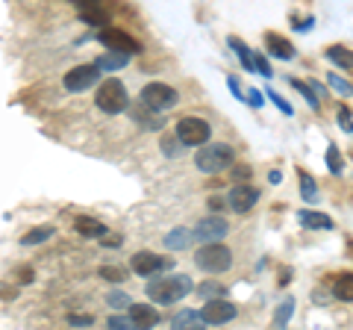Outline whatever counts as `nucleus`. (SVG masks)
<instances>
[{
	"label": "nucleus",
	"instance_id": "nucleus-39",
	"mask_svg": "<svg viewBox=\"0 0 353 330\" xmlns=\"http://www.w3.org/2000/svg\"><path fill=\"white\" fill-rule=\"evenodd\" d=\"M250 95H248V101H250V106L253 109H259L262 106V95H259V89H248Z\"/></svg>",
	"mask_w": 353,
	"mask_h": 330
},
{
	"label": "nucleus",
	"instance_id": "nucleus-33",
	"mask_svg": "<svg viewBox=\"0 0 353 330\" xmlns=\"http://www.w3.org/2000/svg\"><path fill=\"white\" fill-rule=\"evenodd\" d=\"M68 324H74V327H88V324H94V316H80V313H71V316H68Z\"/></svg>",
	"mask_w": 353,
	"mask_h": 330
},
{
	"label": "nucleus",
	"instance_id": "nucleus-32",
	"mask_svg": "<svg viewBox=\"0 0 353 330\" xmlns=\"http://www.w3.org/2000/svg\"><path fill=\"white\" fill-rule=\"evenodd\" d=\"M250 165H236L233 168V183H250Z\"/></svg>",
	"mask_w": 353,
	"mask_h": 330
},
{
	"label": "nucleus",
	"instance_id": "nucleus-37",
	"mask_svg": "<svg viewBox=\"0 0 353 330\" xmlns=\"http://www.w3.org/2000/svg\"><path fill=\"white\" fill-rule=\"evenodd\" d=\"M253 59H256V71H259L262 77H268V80H271V77H274V71H271V65H268V59H265V57H262V53H256V57H253Z\"/></svg>",
	"mask_w": 353,
	"mask_h": 330
},
{
	"label": "nucleus",
	"instance_id": "nucleus-38",
	"mask_svg": "<svg viewBox=\"0 0 353 330\" xmlns=\"http://www.w3.org/2000/svg\"><path fill=\"white\" fill-rule=\"evenodd\" d=\"M268 97H271V104H277V106H280V113H283V115H294V113H292V106L285 104L277 92H268Z\"/></svg>",
	"mask_w": 353,
	"mask_h": 330
},
{
	"label": "nucleus",
	"instance_id": "nucleus-35",
	"mask_svg": "<svg viewBox=\"0 0 353 330\" xmlns=\"http://www.w3.org/2000/svg\"><path fill=\"white\" fill-rule=\"evenodd\" d=\"M336 115H339V127H345V130H347V133H353V121H350V109H347V106H341V109H339V113H336Z\"/></svg>",
	"mask_w": 353,
	"mask_h": 330
},
{
	"label": "nucleus",
	"instance_id": "nucleus-8",
	"mask_svg": "<svg viewBox=\"0 0 353 330\" xmlns=\"http://www.w3.org/2000/svg\"><path fill=\"white\" fill-rule=\"evenodd\" d=\"M171 266H174L171 257H159V254H150V251H139V254L130 257V269L141 274V278H153V274H159Z\"/></svg>",
	"mask_w": 353,
	"mask_h": 330
},
{
	"label": "nucleus",
	"instance_id": "nucleus-21",
	"mask_svg": "<svg viewBox=\"0 0 353 330\" xmlns=\"http://www.w3.org/2000/svg\"><path fill=\"white\" fill-rule=\"evenodd\" d=\"M327 59L330 62H336V65H341L345 71H353V50H347V48H327Z\"/></svg>",
	"mask_w": 353,
	"mask_h": 330
},
{
	"label": "nucleus",
	"instance_id": "nucleus-10",
	"mask_svg": "<svg viewBox=\"0 0 353 330\" xmlns=\"http://www.w3.org/2000/svg\"><path fill=\"white\" fill-rule=\"evenodd\" d=\"M256 201H259V189L250 183H233V189L227 195V204L233 213H248L256 206Z\"/></svg>",
	"mask_w": 353,
	"mask_h": 330
},
{
	"label": "nucleus",
	"instance_id": "nucleus-44",
	"mask_svg": "<svg viewBox=\"0 0 353 330\" xmlns=\"http://www.w3.org/2000/svg\"><path fill=\"white\" fill-rule=\"evenodd\" d=\"M280 283H283V286L289 283V269H283V271H280Z\"/></svg>",
	"mask_w": 353,
	"mask_h": 330
},
{
	"label": "nucleus",
	"instance_id": "nucleus-20",
	"mask_svg": "<svg viewBox=\"0 0 353 330\" xmlns=\"http://www.w3.org/2000/svg\"><path fill=\"white\" fill-rule=\"evenodd\" d=\"M53 233H57V227L53 224H41V227H32L27 236H21V245H41V242H48Z\"/></svg>",
	"mask_w": 353,
	"mask_h": 330
},
{
	"label": "nucleus",
	"instance_id": "nucleus-3",
	"mask_svg": "<svg viewBox=\"0 0 353 330\" xmlns=\"http://www.w3.org/2000/svg\"><path fill=\"white\" fill-rule=\"evenodd\" d=\"M194 266L201 271H209V274H221L233 266V254H230V248L221 245V242H206V245L197 251Z\"/></svg>",
	"mask_w": 353,
	"mask_h": 330
},
{
	"label": "nucleus",
	"instance_id": "nucleus-22",
	"mask_svg": "<svg viewBox=\"0 0 353 330\" xmlns=\"http://www.w3.org/2000/svg\"><path fill=\"white\" fill-rule=\"evenodd\" d=\"M201 324H206V322H203V316H201V313H194V310H183V313H176V316H174V327H180V330L201 327Z\"/></svg>",
	"mask_w": 353,
	"mask_h": 330
},
{
	"label": "nucleus",
	"instance_id": "nucleus-5",
	"mask_svg": "<svg viewBox=\"0 0 353 330\" xmlns=\"http://www.w3.org/2000/svg\"><path fill=\"white\" fill-rule=\"evenodd\" d=\"M97 80H101L97 62L94 65H74V68L62 77V86H65V92L80 95V92H88L92 86H97Z\"/></svg>",
	"mask_w": 353,
	"mask_h": 330
},
{
	"label": "nucleus",
	"instance_id": "nucleus-17",
	"mask_svg": "<svg viewBox=\"0 0 353 330\" xmlns=\"http://www.w3.org/2000/svg\"><path fill=\"white\" fill-rule=\"evenodd\" d=\"M297 222H301L306 230H333V218L324 215V213H312V210H301L297 213Z\"/></svg>",
	"mask_w": 353,
	"mask_h": 330
},
{
	"label": "nucleus",
	"instance_id": "nucleus-7",
	"mask_svg": "<svg viewBox=\"0 0 353 330\" xmlns=\"http://www.w3.org/2000/svg\"><path fill=\"white\" fill-rule=\"evenodd\" d=\"M176 101H180V95H176L171 86L165 83H148L145 89H141V104L153 113H162V109H171Z\"/></svg>",
	"mask_w": 353,
	"mask_h": 330
},
{
	"label": "nucleus",
	"instance_id": "nucleus-42",
	"mask_svg": "<svg viewBox=\"0 0 353 330\" xmlns=\"http://www.w3.org/2000/svg\"><path fill=\"white\" fill-rule=\"evenodd\" d=\"M221 206H224V197H209V210H221Z\"/></svg>",
	"mask_w": 353,
	"mask_h": 330
},
{
	"label": "nucleus",
	"instance_id": "nucleus-1",
	"mask_svg": "<svg viewBox=\"0 0 353 330\" xmlns=\"http://www.w3.org/2000/svg\"><path fill=\"white\" fill-rule=\"evenodd\" d=\"M192 292V280L185 274H171V278H157L145 286V295L153 304H176Z\"/></svg>",
	"mask_w": 353,
	"mask_h": 330
},
{
	"label": "nucleus",
	"instance_id": "nucleus-30",
	"mask_svg": "<svg viewBox=\"0 0 353 330\" xmlns=\"http://www.w3.org/2000/svg\"><path fill=\"white\" fill-rule=\"evenodd\" d=\"M327 165H330V171H333V174H341V157H339V148L336 145L327 148Z\"/></svg>",
	"mask_w": 353,
	"mask_h": 330
},
{
	"label": "nucleus",
	"instance_id": "nucleus-36",
	"mask_svg": "<svg viewBox=\"0 0 353 330\" xmlns=\"http://www.w3.org/2000/svg\"><path fill=\"white\" fill-rule=\"evenodd\" d=\"M101 278L103 280H112V283H121V280H124V271H121V269H101Z\"/></svg>",
	"mask_w": 353,
	"mask_h": 330
},
{
	"label": "nucleus",
	"instance_id": "nucleus-9",
	"mask_svg": "<svg viewBox=\"0 0 353 330\" xmlns=\"http://www.w3.org/2000/svg\"><path fill=\"white\" fill-rule=\"evenodd\" d=\"M101 41H103L106 48H112V50L130 53V57L141 53V45H139V41L132 39L127 30H118V27H103V30H101Z\"/></svg>",
	"mask_w": 353,
	"mask_h": 330
},
{
	"label": "nucleus",
	"instance_id": "nucleus-13",
	"mask_svg": "<svg viewBox=\"0 0 353 330\" xmlns=\"http://www.w3.org/2000/svg\"><path fill=\"white\" fill-rule=\"evenodd\" d=\"M127 316H130V322H132V330H148L153 324H159V313L153 310L150 304H136V301H132L127 307Z\"/></svg>",
	"mask_w": 353,
	"mask_h": 330
},
{
	"label": "nucleus",
	"instance_id": "nucleus-31",
	"mask_svg": "<svg viewBox=\"0 0 353 330\" xmlns=\"http://www.w3.org/2000/svg\"><path fill=\"white\" fill-rule=\"evenodd\" d=\"M197 292H201V298L209 301V298H218V295H224V286H221V283H203Z\"/></svg>",
	"mask_w": 353,
	"mask_h": 330
},
{
	"label": "nucleus",
	"instance_id": "nucleus-27",
	"mask_svg": "<svg viewBox=\"0 0 353 330\" xmlns=\"http://www.w3.org/2000/svg\"><path fill=\"white\" fill-rule=\"evenodd\" d=\"M327 83H330V86H333V89H336V92H339L341 97H350V95H353V83H347V80H341V77H339V74H330V77H327Z\"/></svg>",
	"mask_w": 353,
	"mask_h": 330
},
{
	"label": "nucleus",
	"instance_id": "nucleus-29",
	"mask_svg": "<svg viewBox=\"0 0 353 330\" xmlns=\"http://www.w3.org/2000/svg\"><path fill=\"white\" fill-rule=\"evenodd\" d=\"M183 142H174V136H165L162 139V151L165 153H168V157H180V153H183Z\"/></svg>",
	"mask_w": 353,
	"mask_h": 330
},
{
	"label": "nucleus",
	"instance_id": "nucleus-6",
	"mask_svg": "<svg viewBox=\"0 0 353 330\" xmlns=\"http://www.w3.org/2000/svg\"><path fill=\"white\" fill-rule=\"evenodd\" d=\"M176 139H180L185 148H201L212 139V127H209L203 118H183L180 124H176Z\"/></svg>",
	"mask_w": 353,
	"mask_h": 330
},
{
	"label": "nucleus",
	"instance_id": "nucleus-14",
	"mask_svg": "<svg viewBox=\"0 0 353 330\" xmlns=\"http://www.w3.org/2000/svg\"><path fill=\"white\" fill-rule=\"evenodd\" d=\"M265 50L277 59H292L294 57V45L285 36H280V32H268V36H265Z\"/></svg>",
	"mask_w": 353,
	"mask_h": 330
},
{
	"label": "nucleus",
	"instance_id": "nucleus-34",
	"mask_svg": "<svg viewBox=\"0 0 353 330\" xmlns=\"http://www.w3.org/2000/svg\"><path fill=\"white\" fill-rule=\"evenodd\" d=\"M109 327H112V330H127V327H132V322H130V316H112V318H109V322H106Z\"/></svg>",
	"mask_w": 353,
	"mask_h": 330
},
{
	"label": "nucleus",
	"instance_id": "nucleus-4",
	"mask_svg": "<svg viewBox=\"0 0 353 330\" xmlns=\"http://www.w3.org/2000/svg\"><path fill=\"white\" fill-rule=\"evenodd\" d=\"M94 104L97 109H103L106 115H118L124 113V109L130 106V97H127V89L121 80H106L97 86V95H94Z\"/></svg>",
	"mask_w": 353,
	"mask_h": 330
},
{
	"label": "nucleus",
	"instance_id": "nucleus-12",
	"mask_svg": "<svg viewBox=\"0 0 353 330\" xmlns=\"http://www.w3.org/2000/svg\"><path fill=\"white\" fill-rule=\"evenodd\" d=\"M227 230H230V224L224 222L221 215H206V218H201L197 222V227H194V239L197 242H221L227 236Z\"/></svg>",
	"mask_w": 353,
	"mask_h": 330
},
{
	"label": "nucleus",
	"instance_id": "nucleus-16",
	"mask_svg": "<svg viewBox=\"0 0 353 330\" xmlns=\"http://www.w3.org/2000/svg\"><path fill=\"white\" fill-rule=\"evenodd\" d=\"M127 59H130V53H121V50L106 48L101 57H97V68H101V71H121L127 65Z\"/></svg>",
	"mask_w": 353,
	"mask_h": 330
},
{
	"label": "nucleus",
	"instance_id": "nucleus-40",
	"mask_svg": "<svg viewBox=\"0 0 353 330\" xmlns=\"http://www.w3.org/2000/svg\"><path fill=\"white\" fill-rule=\"evenodd\" d=\"M71 3H77L80 9H92V6H101V0H71Z\"/></svg>",
	"mask_w": 353,
	"mask_h": 330
},
{
	"label": "nucleus",
	"instance_id": "nucleus-19",
	"mask_svg": "<svg viewBox=\"0 0 353 330\" xmlns=\"http://www.w3.org/2000/svg\"><path fill=\"white\" fill-rule=\"evenodd\" d=\"M333 295L339 301H353V274L350 271L333 278Z\"/></svg>",
	"mask_w": 353,
	"mask_h": 330
},
{
	"label": "nucleus",
	"instance_id": "nucleus-43",
	"mask_svg": "<svg viewBox=\"0 0 353 330\" xmlns=\"http://www.w3.org/2000/svg\"><path fill=\"white\" fill-rule=\"evenodd\" d=\"M268 180H271V183H280V180H283V174H280V171H271V174H268Z\"/></svg>",
	"mask_w": 353,
	"mask_h": 330
},
{
	"label": "nucleus",
	"instance_id": "nucleus-26",
	"mask_svg": "<svg viewBox=\"0 0 353 330\" xmlns=\"http://www.w3.org/2000/svg\"><path fill=\"white\" fill-rule=\"evenodd\" d=\"M292 313H294V298H285L283 307L277 310V316H274V327H285V322L292 318Z\"/></svg>",
	"mask_w": 353,
	"mask_h": 330
},
{
	"label": "nucleus",
	"instance_id": "nucleus-15",
	"mask_svg": "<svg viewBox=\"0 0 353 330\" xmlns=\"http://www.w3.org/2000/svg\"><path fill=\"white\" fill-rule=\"evenodd\" d=\"M74 227H77V233H80L83 239H103L106 236V227L92 215H80L74 222Z\"/></svg>",
	"mask_w": 353,
	"mask_h": 330
},
{
	"label": "nucleus",
	"instance_id": "nucleus-18",
	"mask_svg": "<svg viewBox=\"0 0 353 330\" xmlns=\"http://www.w3.org/2000/svg\"><path fill=\"white\" fill-rule=\"evenodd\" d=\"M192 239H194V233H189L185 227H174L171 233L165 236V248L168 251H183V248L192 245Z\"/></svg>",
	"mask_w": 353,
	"mask_h": 330
},
{
	"label": "nucleus",
	"instance_id": "nucleus-25",
	"mask_svg": "<svg viewBox=\"0 0 353 330\" xmlns=\"http://www.w3.org/2000/svg\"><path fill=\"white\" fill-rule=\"evenodd\" d=\"M301 195H303V201H318V189H315V180L309 177L306 171H301Z\"/></svg>",
	"mask_w": 353,
	"mask_h": 330
},
{
	"label": "nucleus",
	"instance_id": "nucleus-11",
	"mask_svg": "<svg viewBox=\"0 0 353 330\" xmlns=\"http://www.w3.org/2000/svg\"><path fill=\"white\" fill-rule=\"evenodd\" d=\"M201 316H203L206 324H227V322H233L236 318V304L224 301V295H221V298H209L203 304Z\"/></svg>",
	"mask_w": 353,
	"mask_h": 330
},
{
	"label": "nucleus",
	"instance_id": "nucleus-28",
	"mask_svg": "<svg viewBox=\"0 0 353 330\" xmlns=\"http://www.w3.org/2000/svg\"><path fill=\"white\" fill-rule=\"evenodd\" d=\"M106 304L112 307V310H127V307L132 304V298H130V295H124V292H109L106 295Z\"/></svg>",
	"mask_w": 353,
	"mask_h": 330
},
{
	"label": "nucleus",
	"instance_id": "nucleus-24",
	"mask_svg": "<svg viewBox=\"0 0 353 330\" xmlns=\"http://www.w3.org/2000/svg\"><path fill=\"white\" fill-rule=\"evenodd\" d=\"M289 83L294 86V92H301V95H303V101H306L309 106H312V109L321 106V101H318V95H315V89H312V86H309V83H301V80H294V77H292Z\"/></svg>",
	"mask_w": 353,
	"mask_h": 330
},
{
	"label": "nucleus",
	"instance_id": "nucleus-23",
	"mask_svg": "<svg viewBox=\"0 0 353 330\" xmlns=\"http://www.w3.org/2000/svg\"><path fill=\"white\" fill-rule=\"evenodd\" d=\"M227 45L239 53V59H241V65H245L248 71H256V59H253V53H250L245 45H241V41H239L236 36H227Z\"/></svg>",
	"mask_w": 353,
	"mask_h": 330
},
{
	"label": "nucleus",
	"instance_id": "nucleus-2",
	"mask_svg": "<svg viewBox=\"0 0 353 330\" xmlns=\"http://www.w3.org/2000/svg\"><path fill=\"white\" fill-rule=\"evenodd\" d=\"M233 162H236V153L230 145H201V151H197V157H194V165H197V171H203V174H221V171H227V168H233Z\"/></svg>",
	"mask_w": 353,
	"mask_h": 330
},
{
	"label": "nucleus",
	"instance_id": "nucleus-41",
	"mask_svg": "<svg viewBox=\"0 0 353 330\" xmlns=\"http://www.w3.org/2000/svg\"><path fill=\"white\" fill-rule=\"evenodd\" d=\"M101 242H103L106 248H118V245H121V236H103Z\"/></svg>",
	"mask_w": 353,
	"mask_h": 330
}]
</instances>
